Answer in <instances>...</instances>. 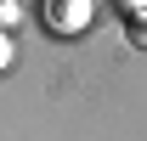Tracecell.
I'll return each mask as SVG.
<instances>
[{"label":"cell","instance_id":"obj_1","mask_svg":"<svg viewBox=\"0 0 147 141\" xmlns=\"http://www.w3.org/2000/svg\"><path fill=\"white\" fill-rule=\"evenodd\" d=\"M45 23H51L57 34L85 28V23H91V0H45Z\"/></svg>","mask_w":147,"mask_h":141},{"label":"cell","instance_id":"obj_2","mask_svg":"<svg viewBox=\"0 0 147 141\" xmlns=\"http://www.w3.org/2000/svg\"><path fill=\"white\" fill-rule=\"evenodd\" d=\"M11 68V40H6V28H0V73Z\"/></svg>","mask_w":147,"mask_h":141}]
</instances>
